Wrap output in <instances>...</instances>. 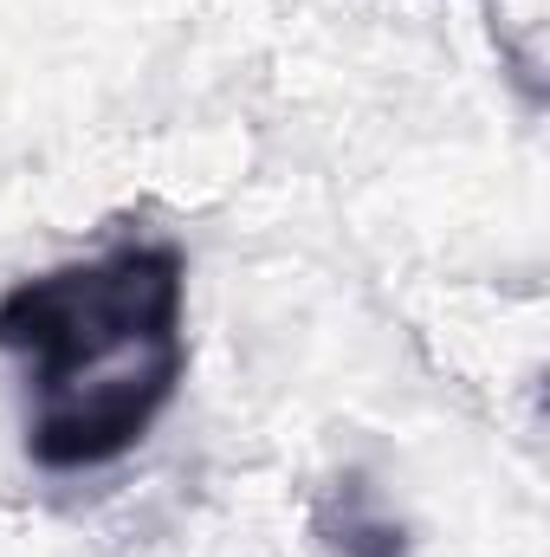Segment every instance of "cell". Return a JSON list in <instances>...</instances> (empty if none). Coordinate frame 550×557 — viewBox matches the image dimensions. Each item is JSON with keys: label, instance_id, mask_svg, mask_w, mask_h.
I'll list each match as a JSON object with an SVG mask.
<instances>
[{"label": "cell", "instance_id": "cell-1", "mask_svg": "<svg viewBox=\"0 0 550 557\" xmlns=\"http://www.w3.org/2000/svg\"><path fill=\"white\" fill-rule=\"evenodd\" d=\"M188 273L162 240H117L0 292V357L26 376V460L98 473L137 454L188 376Z\"/></svg>", "mask_w": 550, "mask_h": 557}, {"label": "cell", "instance_id": "cell-2", "mask_svg": "<svg viewBox=\"0 0 550 557\" xmlns=\"http://www.w3.org/2000/svg\"><path fill=\"white\" fill-rule=\"evenodd\" d=\"M317 539L337 557H409V532L376 512L363 473H343L317 506Z\"/></svg>", "mask_w": 550, "mask_h": 557}]
</instances>
